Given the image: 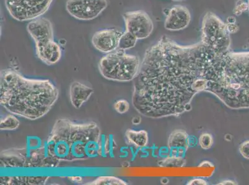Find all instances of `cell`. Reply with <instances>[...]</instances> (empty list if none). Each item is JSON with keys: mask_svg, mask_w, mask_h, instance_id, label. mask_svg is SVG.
I'll list each match as a JSON object with an SVG mask.
<instances>
[{"mask_svg": "<svg viewBox=\"0 0 249 185\" xmlns=\"http://www.w3.org/2000/svg\"><path fill=\"white\" fill-rule=\"evenodd\" d=\"M202 92L231 109H248L249 69L241 53H217L202 42L180 46L164 36L146 52L132 103L143 116L161 118L182 114Z\"/></svg>", "mask_w": 249, "mask_h": 185, "instance_id": "obj_1", "label": "cell"}, {"mask_svg": "<svg viewBox=\"0 0 249 185\" xmlns=\"http://www.w3.org/2000/svg\"><path fill=\"white\" fill-rule=\"evenodd\" d=\"M59 96L56 86L47 79L24 77L12 69L4 70L0 80V103L15 116L35 121L55 105Z\"/></svg>", "mask_w": 249, "mask_h": 185, "instance_id": "obj_2", "label": "cell"}, {"mask_svg": "<svg viewBox=\"0 0 249 185\" xmlns=\"http://www.w3.org/2000/svg\"><path fill=\"white\" fill-rule=\"evenodd\" d=\"M103 151L96 123H76L68 119L55 122L45 147V155L54 162L92 159L101 156Z\"/></svg>", "mask_w": 249, "mask_h": 185, "instance_id": "obj_3", "label": "cell"}, {"mask_svg": "<svg viewBox=\"0 0 249 185\" xmlns=\"http://www.w3.org/2000/svg\"><path fill=\"white\" fill-rule=\"evenodd\" d=\"M140 66L137 56L118 49L101 58L99 69L102 76L107 80L129 82L134 80Z\"/></svg>", "mask_w": 249, "mask_h": 185, "instance_id": "obj_4", "label": "cell"}, {"mask_svg": "<svg viewBox=\"0 0 249 185\" xmlns=\"http://www.w3.org/2000/svg\"><path fill=\"white\" fill-rule=\"evenodd\" d=\"M227 25L214 13L205 15L201 27V42L219 54L230 51L231 38Z\"/></svg>", "mask_w": 249, "mask_h": 185, "instance_id": "obj_5", "label": "cell"}, {"mask_svg": "<svg viewBox=\"0 0 249 185\" xmlns=\"http://www.w3.org/2000/svg\"><path fill=\"white\" fill-rule=\"evenodd\" d=\"M53 0H5L11 16L18 21H32L44 15Z\"/></svg>", "mask_w": 249, "mask_h": 185, "instance_id": "obj_6", "label": "cell"}, {"mask_svg": "<svg viewBox=\"0 0 249 185\" xmlns=\"http://www.w3.org/2000/svg\"><path fill=\"white\" fill-rule=\"evenodd\" d=\"M107 6V0H67V12L81 21H90L98 17Z\"/></svg>", "mask_w": 249, "mask_h": 185, "instance_id": "obj_7", "label": "cell"}, {"mask_svg": "<svg viewBox=\"0 0 249 185\" xmlns=\"http://www.w3.org/2000/svg\"><path fill=\"white\" fill-rule=\"evenodd\" d=\"M123 17L126 31L134 35L138 40L144 39L152 33L154 26L150 17L142 11L124 13Z\"/></svg>", "mask_w": 249, "mask_h": 185, "instance_id": "obj_8", "label": "cell"}, {"mask_svg": "<svg viewBox=\"0 0 249 185\" xmlns=\"http://www.w3.org/2000/svg\"><path fill=\"white\" fill-rule=\"evenodd\" d=\"M27 30L35 42L36 51L54 41L53 26L46 18L40 17L31 21Z\"/></svg>", "mask_w": 249, "mask_h": 185, "instance_id": "obj_9", "label": "cell"}, {"mask_svg": "<svg viewBox=\"0 0 249 185\" xmlns=\"http://www.w3.org/2000/svg\"><path fill=\"white\" fill-rule=\"evenodd\" d=\"M122 34L115 29H104L94 33L92 44L95 48L102 53H112L118 49Z\"/></svg>", "mask_w": 249, "mask_h": 185, "instance_id": "obj_10", "label": "cell"}, {"mask_svg": "<svg viewBox=\"0 0 249 185\" xmlns=\"http://www.w3.org/2000/svg\"><path fill=\"white\" fill-rule=\"evenodd\" d=\"M191 21V13L186 7L175 6L170 9L164 22L165 29L171 31H182Z\"/></svg>", "mask_w": 249, "mask_h": 185, "instance_id": "obj_11", "label": "cell"}, {"mask_svg": "<svg viewBox=\"0 0 249 185\" xmlns=\"http://www.w3.org/2000/svg\"><path fill=\"white\" fill-rule=\"evenodd\" d=\"M93 92V89L83 83L79 82L72 83L70 90L71 105L76 109H80L83 104L89 100Z\"/></svg>", "mask_w": 249, "mask_h": 185, "instance_id": "obj_12", "label": "cell"}, {"mask_svg": "<svg viewBox=\"0 0 249 185\" xmlns=\"http://www.w3.org/2000/svg\"><path fill=\"white\" fill-rule=\"evenodd\" d=\"M36 53L43 62L49 65L56 64L62 58V49L55 40L36 51Z\"/></svg>", "mask_w": 249, "mask_h": 185, "instance_id": "obj_13", "label": "cell"}, {"mask_svg": "<svg viewBox=\"0 0 249 185\" xmlns=\"http://www.w3.org/2000/svg\"><path fill=\"white\" fill-rule=\"evenodd\" d=\"M125 135L129 143L136 147L143 148L148 143V134L145 130H127Z\"/></svg>", "mask_w": 249, "mask_h": 185, "instance_id": "obj_14", "label": "cell"}, {"mask_svg": "<svg viewBox=\"0 0 249 185\" xmlns=\"http://www.w3.org/2000/svg\"><path fill=\"white\" fill-rule=\"evenodd\" d=\"M169 147L171 149L186 150L189 147V137L185 131L176 130L172 133L169 139Z\"/></svg>", "mask_w": 249, "mask_h": 185, "instance_id": "obj_15", "label": "cell"}, {"mask_svg": "<svg viewBox=\"0 0 249 185\" xmlns=\"http://www.w3.org/2000/svg\"><path fill=\"white\" fill-rule=\"evenodd\" d=\"M137 38L134 35H133L130 31H126L122 33L120 38L118 49L125 51L132 48L137 44Z\"/></svg>", "mask_w": 249, "mask_h": 185, "instance_id": "obj_16", "label": "cell"}, {"mask_svg": "<svg viewBox=\"0 0 249 185\" xmlns=\"http://www.w3.org/2000/svg\"><path fill=\"white\" fill-rule=\"evenodd\" d=\"M87 185H125L126 183L121 178L113 176H103L97 178L94 181Z\"/></svg>", "mask_w": 249, "mask_h": 185, "instance_id": "obj_17", "label": "cell"}, {"mask_svg": "<svg viewBox=\"0 0 249 185\" xmlns=\"http://www.w3.org/2000/svg\"><path fill=\"white\" fill-rule=\"evenodd\" d=\"M19 125L20 122L17 117L11 114L1 120L0 128L2 130H13L19 127Z\"/></svg>", "mask_w": 249, "mask_h": 185, "instance_id": "obj_18", "label": "cell"}, {"mask_svg": "<svg viewBox=\"0 0 249 185\" xmlns=\"http://www.w3.org/2000/svg\"><path fill=\"white\" fill-rule=\"evenodd\" d=\"M213 138L208 133H203L199 137V145L203 150H209L213 145Z\"/></svg>", "mask_w": 249, "mask_h": 185, "instance_id": "obj_19", "label": "cell"}, {"mask_svg": "<svg viewBox=\"0 0 249 185\" xmlns=\"http://www.w3.org/2000/svg\"><path fill=\"white\" fill-rule=\"evenodd\" d=\"M114 108L118 113L123 114L128 111L130 109V104L125 100H118L115 103Z\"/></svg>", "mask_w": 249, "mask_h": 185, "instance_id": "obj_20", "label": "cell"}, {"mask_svg": "<svg viewBox=\"0 0 249 185\" xmlns=\"http://www.w3.org/2000/svg\"><path fill=\"white\" fill-rule=\"evenodd\" d=\"M249 9L248 3H246L243 1H241V0H239V1L237 2L236 6H235L234 9V13L237 15H240L245 12L246 10H248Z\"/></svg>", "mask_w": 249, "mask_h": 185, "instance_id": "obj_21", "label": "cell"}, {"mask_svg": "<svg viewBox=\"0 0 249 185\" xmlns=\"http://www.w3.org/2000/svg\"><path fill=\"white\" fill-rule=\"evenodd\" d=\"M239 151L242 157L249 160V140L242 142L239 146Z\"/></svg>", "mask_w": 249, "mask_h": 185, "instance_id": "obj_22", "label": "cell"}, {"mask_svg": "<svg viewBox=\"0 0 249 185\" xmlns=\"http://www.w3.org/2000/svg\"><path fill=\"white\" fill-rule=\"evenodd\" d=\"M187 185H207V183L205 180L201 178H195V179L191 180Z\"/></svg>", "mask_w": 249, "mask_h": 185, "instance_id": "obj_23", "label": "cell"}, {"mask_svg": "<svg viewBox=\"0 0 249 185\" xmlns=\"http://www.w3.org/2000/svg\"><path fill=\"white\" fill-rule=\"evenodd\" d=\"M70 178V179L71 180V181H73L74 182H77V183H79V182H81V181H82V177H69Z\"/></svg>", "mask_w": 249, "mask_h": 185, "instance_id": "obj_24", "label": "cell"}, {"mask_svg": "<svg viewBox=\"0 0 249 185\" xmlns=\"http://www.w3.org/2000/svg\"><path fill=\"white\" fill-rule=\"evenodd\" d=\"M218 185H237L235 182L231 181V180H226L223 182L219 183Z\"/></svg>", "mask_w": 249, "mask_h": 185, "instance_id": "obj_25", "label": "cell"}, {"mask_svg": "<svg viewBox=\"0 0 249 185\" xmlns=\"http://www.w3.org/2000/svg\"><path fill=\"white\" fill-rule=\"evenodd\" d=\"M248 6H249V9H248V10H249V0H248Z\"/></svg>", "mask_w": 249, "mask_h": 185, "instance_id": "obj_26", "label": "cell"}, {"mask_svg": "<svg viewBox=\"0 0 249 185\" xmlns=\"http://www.w3.org/2000/svg\"><path fill=\"white\" fill-rule=\"evenodd\" d=\"M173 1H183V0H173Z\"/></svg>", "mask_w": 249, "mask_h": 185, "instance_id": "obj_27", "label": "cell"}]
</instances>
